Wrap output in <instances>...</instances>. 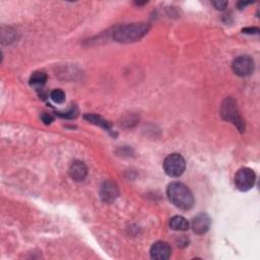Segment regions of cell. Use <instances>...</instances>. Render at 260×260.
I'll list each match as a JSON object with an SVG mask.
<instances>
[{"instance_id": "ba28073f", "label": "cell", "mask_w": 260, "mask_h": 260, "mask_svg": "<svg viewBox=\"0 0 260 260\" xmlns=\"http://www.w3.org/2000/svg\"><path fill=\"white\" fill-rule=\"evenodd\" d=\"M211 220L206 213H199L193 217L191 221V228L197 235L205 234L210 228Z\"/></svg>"}, {"instance_id": "ac0fdd59", "label": "cell", "mask_w": 260, "mask_h": 260, "mask_svg": "<svg viewBox=\"0 0 260 260\" xmlns=\"http://www.w3.org/2000/svg\"><path fill=\"white\" fill-rule=\"evenodd\" d=\"M243 33L253 35V34H258L259 30L257 28H246V29H243Z\"/></svg>"}, {"instance_id": "d6986e66", "label": "cell", "mask_w": 260, "mask_h": 260, "mask_svg": "<svg viewBox=\"0 0 260 260\" xmlns=\"http://www.w3.org/2000/svg\"><path fill=\"white\" fill-rule=\"evenodd\" d=\"M250 4H248V3H239V5H238V8L240 9V10H242V9H244V8H246L247 6H249Z\"/></svg>"}, {"instance_id": "9a60e30c", "label": "cell", "mask_w": 260, "mask_h": 260, "mask_svg": "<svg viewBox=\"0 0 260 260\" xmlns=\"http://www.w3.org/2000/svg\"><path fill=\"white\" fill-rule=\"evenodd\" d=\"M60 117H63V118H66V119H72V118H76L78 116V109L77 107L72 106L67 112L65 113H60L59 114Z\"/></svg>"}, {"instance_id": "8fae6325", "label": "cell", "mask_w": 260, "mask_h": 260, "mask_svg": "<svg viewBox=\"0 0 260 260\" xmlns=\"http://www.w3.org/2000/svg\"><path fill=\"white\" fill-rule=\"evenodd\" d=\"M170 228L174 231L184 232L189 229V222L187 221L186 218H184L183 216L176 215L170 219Z\"/></svg>"}, {"instance_id": "5bb4252c", "label": "cell", "mask_w": 260, "mask_h": 260, "mask_svg": "<svg viewBox=\"0 0 260 260\" xmlns=\"http://www.w3.org/2000/svg\"><path fill=\"white\" fill-rule=\"evenodd\" d=\"M51 99L56 104H62L65 101V94L62 90H54L51 92Z\"/></svg>"}, {"instance_id": "7c38bea8", "label": "cell", "mask_w": 260, "mask_h": 260, "mask_svg": "<svg viewBox=\"0 0 260 260\" xmlns=\"http://www.w3.org/2000/svg\"><path fill=\"white\" fill-rule=\"evenodd\" d=\"M47 82V74L43 71H36L30 79V85L35 87H42Z\"/></svg>"}, {"instance_id": "52a82bcc", "label": "cell", "mask_w": 260, "mask_h": 260, "mask_svg": "<svg viewBox=\"0 0 260 260\" xmlns=\"http://www.w3.org/2000/svg\"><path fill=\"white\" fill-rule=\"evenodd\" d=\"M100 196L105 203L114 202L119 196V189L117 185L112 181L104 182L100 189Z\"/></svg>"}, {"instance_id": "9c48e42d", "label": "cell", "mask_w": 260, "mask_h": 260, "mask_svg": "<svg viewBox=\"0 0 260 260\" xmlns=\"http://www.w3.org/2000/svg\"><path fill=\"white\" fill-rule=\"evenodd\" d=\"M171 247L168 243L159 241L156 242L151 248V257L156 260H167L171 256Z\"/></svg>"}, {"instance_id": "8992f818", "label": "cell", "mask_w": 260, "mask_h": 260, "mask_svg": "<svg viewBox=\"0 0 260 260\" xmlns=\"http://www.w3.org/2000/svg\"><path fill=\"white\" fill-rule=\"evenodd\" d=\"M233 71L239 77H248L254 71V61L249 56H239L232 64Z\"/></svg>"}, {"instance_id": "6da1fadb", "label": "cell", "mask_w": 260, "mask_h": 260, "mask_svg": "<svg viewBox=\"0 0 260 260\" xmlns=\"http://www.w3.org/2000/svg\"><path fill=\"white\" fill-rule=\"evenodd\" d=\"M167 195L169 200L180 209L188 210L194 205V197L191 191L183 183H170L167 188Z\"/></svg>"}, {"instance_id": "277c9868", "label": "cell", "mask_w": 260, "mask_h": 260, "mask_svg": "<svg viewBox=\"0 0 260 260\" xmlns=\"http://www.w3.org/2000/svg\"><path fill=\"white\" fill-rule=\"evenodd\" d=\"M165 173L170 177H180L186 168L184 158L179 154H172L168 156L163 164Z\"/></svg>"}, {"instance_id": "4fadbf2b", "label": "cell", "mask_w": 260, "mask_h": 260, "mask_svg": "<svg viewBox=\"0 0 260 260\" xmlns=\"http://www.w3.org/2000/svg\"><path fill=\"white\" fill-rule=\"evenodd\" d=\"M85 119L90 121L91 123H94L106 130H110V124L108 121L104 120L102 117L98 116V115H95V114H87L85 115Z\"/></svg>"}, {"instance_id": "2e32d148", "label": "cell", "mask_w": 260, "mask_h": 260, "mask_svg": "<svg viewBox=\"0 0 260 260\" xmlns=\"http://www.w3.org/2000/svg\"><path fill=\"white\" fill-rule=\"evenodd\" d=\"M41 119H42V121L44 122V124H46V125L51 124V123L53 122V120H54L53 116H52L51 114H49V113H43V114L41 115Z\"/></svg>"}, {"instance_id": "3957f363", "label": "cell", "mask_w": 260, "mask_h": 260, "mask_svg": "<svg viewBox=\"0 0 260 260\" xmlns=\"http://www.w3.org/2000/svg\"><path fill=\"white\" fill-rule=\"evenodd\" d=\"M220 115L224 120L232 122L241 132L245 130L244 120L239 114L237 103L233 98H227L222 102L220 107Z\"/></svg>"}, {"instance_id": "5b68a950", "label": "cell", "mask_w": 260, "mask_h": 260, "mask_svg": "<svg viewBox=\"0 0 260 260\" xmlns=\"http://www.w3.org/2000/svg\"><path fill=\"white\" fill-rule=\"evenodd\" d=\"M255 173L250 168H241L235 175V185L240 191L250 190L255 183Z\"/></svg>"}, {"instance_id": "30bf717a", "label": "cell", "mask_w": 260, "mask_h": 260, "mask_svg": "<svg viewBox=\"0 0 260 260\" xmlns=\"http://www.w3.org/2000/svg\"><path fill=\"white\" fill-rule=\"evenodd\" d=\"M68 173L72 180L81 182L86 179V177L88 175V169L84 162L74 161L71 163V165L68 169Z\"/></svg>"}, {"instance_id": "7a4b0ae2", "label": "cell", "mask_w": 260, "mask_h": 260, "mask_svg": "<svg viewBox=\"0 0 260 260\" xmlns=\"http://www.w3.org/2000/svg\"><path fill=\"white\" fill-rule=\"evenodd\" d=\"M150 30V26L144 23H133L118 27L113 33V39L119 43H133L139 41Z\"/></svg>"}, {"instance_id": "e0dca14e", "label": "cell", "mask_w": 260, "mask_h": 260, "mask_svg": "<svg viewBox=\"0 0 260 260\" xmlns=\"http://www.w3.org/2000/svg\"><path fill=\"white\" fill-rule=\"evenodd\" d=\"M212 6L216 9V10H220L224 11L226 10V8L228 7V3L227 2H213Z\"/></svg>"}]
</instances>
